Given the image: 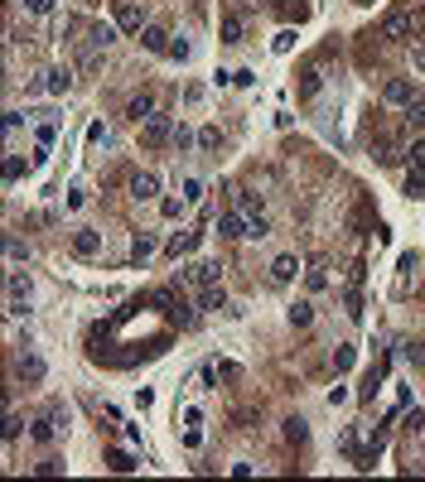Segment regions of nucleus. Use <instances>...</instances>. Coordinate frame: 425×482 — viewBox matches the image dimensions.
I'll use <instances>...</instances> for the list:
<instances>
[{"mask_svg":"<svg viewBox=\"0 0 425 482\" xmlns=\"http://www.w3.org/2000/svg\"><path fill=\"white\" fill-rule=\"evenodd\" d=\"M111 24L126 29V34H140V29H145V15H140L135 0H111Z\"/></svg>","mask_w":425,"mask_h":482,"instance_id":"obj_1","label":"nucleus"},{"mask_svg":"<svg viewBox=\"0 0 425 482\" xmlns=\"http://www.w3.org/2000/svg\"><path fill=\"white\" fill-rule=\"evenodd\" d=\"M416 34V19H411V10H392L387 19H382V39L387 44H406Z\"/></svg>","mask_w":425,"mask_h":482,"instance_id":"obj_2","label":"nucleus"},{"mask_svg":"<svg viewBox=\"0 0 425 482\" xmlns=\"http://www.w3.org/2000/svg\"><path fill=\"white\" fill-rule=\"evenodd\" d=\"M29 299H34L29 275H24V270H15V275H10V313H15V318H24V313H29Z\"/></svg>","mask_w":425,"mask_h":482,"instance_id":"obj_3","label":"nucleus"},{"mask_svg":"<svg viewBox=\"0 0 425 482\" xmlns=\"http://www.w3.org/2000/svg\"><path fill=\"white\" fill-rule=\"evenodd\" d=\"M140 140H145V145H169V140H174V121H169L165 111H155V116L140 126Z\"/></svg>","mask_w":425,"mask_h":482,"instance_id":"obj_4","label":"nucleus"},{"mask_svg":"<svg viewBox=\"0 0 425 482\" xmlns=\"http://www.w3.org/2000/svg\"><path fill=\"white\" fill-rule=\"evenodd\" d=\"M382 96H387L392 106H411V101H421V96H416V83H411V78H387Z\"/></svg>","mask_w":425,"mask_h":482,"instance_id":"obj_5","label":"nucleus"},{"mask_svg":"<svg viewBox=\"0 0 425 482\" xmlns=\"http://www.w3.org/2000/svg\"><path fill=\"white\" fill-rule=\"evenodd\" d=\"M184 280H189V285H217V280H222V266H217V261H194V266H189V270H184Z\"/></svg>","mask_w":425,"mask_h":482,"instance_id":"obj_6","label":"nucleus"},{"mask_svg":"<svg viewBox=\"0 0 425 482\" xmlns=\"http://www.w3.org/2000/svg\"><path fill=\"white\" fill-rule=\"evenodd\" d=\"M199 246H203V232H179V236H169L165 256H169V261H179V256H194Z\"/></svg>","mask_w":425,"mask_h":482,"instance_id":"obj_7","label":"nucleus"},{"mask_svg":"<svg viewBox=\"0 0 425 482\" xmlns=\"http://www.w3.org/2000/svg\"><path fill=\"white\" fill-rule=\"evenodd\" d=\"M102 251V232H92V227H83L78 236H73V256H83V261H92Z\"/></svg>","mask_w":425,"mask_h":482,"instance_id":"obj_8","label":"nucleus"},{"mask_svg":"<svg viewBox=\"0 0 425 482\" xmlns=\"http://www.w3.org/2000/svg\"><path fill=\"white\" fill-rule=\"evenodd\" d=\"M160 193V174H131V198L135 203H150Z\"/></svg>","mask_w":425,"mask_h":482,"instance_id":"obj_9","label":"nucleus"},{"mask_svg":"<svg viewBox=\"0 0 425 482\" xmlns=\"http://www.w3.org/2000/svg\"><path fill=\"white\" fill-rule=\"evenodd\" d=\"M44 372H49V367H44V357H39V352H24V357H19V367H15V377H19V381H44Z\"/></svg>","mask_w":425,"mask_h":482,"instance_id":"obj_10","label":"nucleus"},{"mask_svg":"<svg viewBox=\"0 0 425 482\" xmlns=\"http://www.w3.org/2000/svg\"><path fill=\"white\" fill-rule=\"evenodd\" d=\"M199 309H203V313H217V309H227V289H222V280H217V285H203V289H199Z\"/></svg>","mask_w":425,"mask_h":482,"instance_id":"obj_11","label":"nucleus"},{"mask_svg":"<svg viewBox=\"0 0 425 482\" xmlns=\"http://www.w3.org/2000/svg\"><path fill=\"white\" fill-rule=\"evenodd\" d=\"M140 44H145L150 53H169V44H174V39H169L160 24H145V29H140Z\"/></svg>","mask_w":425,"mask_h":482,"instance_id":"obj_12","label":"nucleus"},{"mask_svg":"<svg viewBox=\"0 0 425 482\" xmlns=\"http://www.w3.org/2000/svg\"><path fill=\"white\" fill-rule=\"evenodd\" d=\"M217 236L242 241V236H247V217H242V212H222V217H217Z\"/></svg>","mask_w":425,"mask_h":482,"instance_id":"obj_13","label":"nucleus"},{"mask_svg":"<svg viewBox=\"0 0 425 482\" xmlns=\"http://www.w3.org/2000/svg\"><path fill=\"white\" fill-rule=\"evenodd\" d=\"M126 116H131V121H135V126H145V121H150V116H155V96H131V101H126Z\"/></svg>","mask_w":425,"mask_h":482,"instance_id":"obj_14","label":"nucleus"},{"mask_svg":"<svg viewBox=\"0 0 425 482\" xmlns=\"http://www.w3.org/2000/svg\"><path fill=\"white\" fill-rule=\"evenodd\" d=\"M295 275H300V261H295V256H276V261H271V280H276V285H285V280H295Z\"/></svg>","mask_w":425,"mask_h":482,"instance_id":"obj_15","label":"nucleus"},{"mask_svg":"<svg viewBox=\"0 0 425 482\" xmlns=\"http://www.w3.org/2000/svg\"><path fill=\"white\" fill-rule=\"evenodd\" d=\"M68 87H73V73H68V68H49V73H44V92L63 96Z\"/></svg>","mask_w":425,"mask_h":482,"instance_id":"obj_16","label":"nucleus"},{"mask_svg":"<svg viewBox=\"0 0 425 482\" xmlns=\"http://www.w3.org/2000/svg\"><path fill=\"white\" fill-rule=\"evenodd\" d=\"M150 256H155V236H145V232H135V236H131V261H135V266H145Z\"/></svg>","mask_w":425,"mask_h":482,"instance_id":"obj_17","label":"nucleus"},{"mask_svg":"<svg viewBox=\"0 0 425 482\" xmlns=\"http://www.w3.org/2000/svg\"><path fill=\"white\" fill-rule=\"evenodd\" d=\"M106 44H116V24H92L88 29V49H106Z\"/></svg>","mask_w":425,"mask_h":482,"instance_id":"obj_18","label":"nucleus"},{"mask_svg":"<svg viewBox=\"0 0 425 482\" xmlns=\"http://www.w3.org/2000/svg\"><path fill=\"white\" fill-rule=\"evenodd\" d=\"M169 145H174V155H184V150H194V145H199V135H194L189 126H174V140H169Z\"/></svg>","mask_w":425,"mask_h":482,"instance_id":"obj_19","label":"nucleus"},{"mask_svg":"<svg viewBox=\"0 0 425 482\" xmlns=\"http://www.w3.org/2000/svg\"><path fill=\"white\" fill-rule=\"evenodd\" d=\"M189 207H194V203H189V198H165V203H160V212H165V217H169V222H179V217H184V212H189Z\"/></svg>","mask_w":425,"mask_h":482,"instance_id":"obj_20","label":"nucleus"},{"mask_svg":"<svg viewBox=\"0 0 425 482\" xmlns=\"http://www.w3.org/2000/svg\"><path fill=\"white\" fill-rule=\"evenodd\" d=\"M285 439H290V444H305V439H310V424H305L300 415H290V420H285Z\"/></svg>","mask_w":425,"mask_h":482,"instance_id":"obj_21","label":"nucleus"},{"mask_svg":"<svg viewBox=\"0 0 425 482\" xmlns=\"http://www.w3.org/2000/svg\"><path fill=\"white\" fill-rule=\"evenodd\" d=\"M222 44H242V15H227L222 19Z\"/></svg>","mask_w":425,"mask_h":482,"instance_id":"obj_22","label":"nucleus"},{"mask_svg":"<svg viewBox=\"0 0 425 482\" xmlns=\"http://www.w3.org/2000/svg\"><path fill=\"white\" fill-rule=\"evenodd\" d=\"M247 236H256V241H261V236H271V227H266V217H261V212H247Z\"/></svg>","mask_w":425,"mask_h":482,"instance_id":"obj_23","label":"nucleus"},{"mask_svg":"<svg viewBox=\"0 0 425 482\" xmlns=\"http://www.w3.org/2000/svg\"><path fill=\"white\" fill-rule=\"evenodd\" d=\"M165 318H169V323H179V328H194V309H189V304H174Z\"/></svg>","mask_w":425,"mask_h":482,"instance_id":"obj_24","label":"nucleus"},{"mask_svg":"<svg viewBox=\"0 0 425 482\" xmlns=\"http://www.w3.org/2000/svg\"><path fill=\"white\" fill-rule=\"evenodd\" d=\"M106 463H111L116 473H131V468H135V458H131L126 449H111V454H106Z\"/></svg>","mask_w":425,"mask_h":482,"instance_id":"obj_25","label":"nucleus"},{"mask_svg":"<svg viewBox=\"0 0 425 482\" xmlns=\"http://www.w3.org/2000/svg\"><path fill=\"white\" fill-rule=\"evenodd\" d=\"M169 58H174V63H189V58H194V44H189V39H174V44H169Z\"/></svg>","mask_w":425,"mask_h":482,"instance_id":"obj_26","label":"nucleus"},{"mask_svg":"<svg viewBox=\"0 0 425 482\" xmlns=\"http://www.w3.org/2000/svg\"><path fill=\"white\" fill-rule=\"evenodd\" d=\"M150 304H155L160 313H169V309H174L179 299H174V289H155V294H150Z\"/></svg>","mask_w":425,"mask_h":482,"instance_id":"obj_27","label":"nucleus"},{"mask_svg":"<svg viewBox=\"0 0 425 482\" xmlns=\"http://www.w3.org/2000/svg\"><path fill=\"white\" fill-rule=\"evenodd\" d=\"M353 362H358V347H338V352H333V367H338V372H353Z\"/></svg>","mask_w":425,"mask_h":482,"instance_id":"obj_28","label":"nucleus"},{"mask_svg":"<svg viewBox=\"0 0 425 482\" xmlns=\"http://www.w3.org/2000/svg\"><path fill=\"white\" fill-rule=\"evenodd\" d=\"M271 49H276V53H290V49H295V29H281V34L271 39Z\"/></svg>","mask_w":425,"mask_h":482,"instance_id":"obj_29","label":"nucleus"},{"mask_svg":"<svg viewBox=\"0 0 425 482\" xmlns=\"http://www.w3.org/2000/svg\"><path fill=\"white\" fill-rule=\"evenodd\" d=\"M310 318H315L310 304H295V309H290V323H295V328H310Z\"/></svg>","mask_w":425,"mask_h":482,"instance_id":"obj_30","label":"nucleus"},{"mask_svg":"<svg viewBox=\"0 0 425 482\" xmlns=\"http://www.w3.org/2000/svg\"><path fill=\"white\" fill-rule=\"evenodd\" d=\"M19 429H24V420L15 410H5V439H19Z\"/></svg>","mask_w":425,"mask_h":482,"instance_id":"obj_31","label":"nucleus"},{"mask_svg":"<svg viewBox=\"0 0 425 482\" xmlns=\"http://www.w3.org/2000/svg\"><path fill=\"white\" fill-rule=\"evenodd\" d=\"M406 193H411V198H421V193H425V169L406 174Z\"/></svg>","mask_w":425,"mask_h":482,"instance_id":"obj_32","label":"nucleus"},{"mask_svg":"<svg viewBox=\"0 0 425 482\" xmlns=\"http://www.w3.org/2000/svg\"><path fill=\"white\" fill-rule=\"evenodd\" d=\"M184 198L189 203H203V179H184Z\"/></svg>","mask_w":425,"mask_h":482,"instance_id":"obj_33","label":"nucleus"},{"mask_svg":"<svg viewBox=\"0 0 425 482\" xmlns=\"http://www.w3.org/2000/svg\"><path fill=\"white\" fill-rule=\"evenodd\" d=\"M19 174H24V160H15V155H10V160H5V184H15Z\"/></svg>","mask_w":425,"mask_h":482,"instance_id":"obj_34","label":"nucleus"},{"mask_svg":"<svg viewBox=\"0 0 425 482\" xmlns=\"http://www.w3.org/2000/svg\"><path fill=\"white\" fill-rule=\"evenodd\" d=\"M212 372H217V377H222V381H237V377H242V367H237V362H217V367H212Z\"/></svg>","mask_w":425,"mask_h":482,"instance_id":"obj_35","label":"nucleus"},{"mask_svg":"<svg viewBox=\"0 0 425 482\" xmlns=\"http://www.w3.org/2000/svg\"><path fill=\"white\" fill-rule=\"evenodd\" d=\"M88 140H92V145H106V140H111V135H106V126H102V121H92V126H88Z\"/></svg>","mask_w":425,"mask_h":482,"instance_id":"obj_36","label":"nucleus"},{"mask_svg":"<svg viewBox=\"0 0 425 482\" xmlns=\"http://www.w3.org/2000/svg\"><path fill=\"white\" fill-rule=\"evenodd\" d=\"M212 145H217V126H203L199 130V150H212Z\"/></svg>","mask_w":425,"mask_h":482,"instance_id":"obj_37","label":"nucleus"},{"mask_svg":"<svg viewBox=\"0 0 425 482\" xmlns=\"http://www.w3.org/2000/svg\"><path fill=\"white\" fill-rule=\"evenodd\" d=\"M406 160H411L416 169H425V140H416V145H411V155H406Z\"/></svg>","mask_w":425,"mask_h":482,"instance_id":"obj_38","label":"nucleus"},{"mask_svg":"<svg viewBox=\"0 0 425 482\" xmlns=\"http://www.w3.org/2000/svg\"><path fill=\"white\" fill-rule=\"evenodd\" d=\"M232 83H237V87H251V83H256V73H251V68H237V73H232Z\"/></svg>","mask_w":425,"mask_h":482,"instance_id":"obj_39","label":"nucleus"},{"mask_svg":"<svg viewBox=\"0 0 425 482\" xmlns=\"http://www.w3.org/2000/svg\"><path fill=\"white\" fill-rule=\"evenodd\" d=\"M34 473H44V478H53V473H63V463H58V458H44V463H39Z\"/></svg>","mask_w":425,"mask_h":482,"instance_id":"obj_40","label":"nucleus"},{"mask_svg":"<svg viewBox=\"0 0 425 482\" xmlns=\"http://www.w3.org/2000/svg\"><path fill=\"white\" fill-rule=\"evenodd\" d=\"M319 83H324V78H319V68H310V73H305V96H315Z\"/></svg>","mask_w":425,"mask_h":482,"instance_id":"obj_41","label":"nucleus"},{"mask_svg":"<svg viewBox=\"0 0 425 482\" xmlns=\"http://www.w3.org/2000/svg\"><path fill=\"white\" fill-rule=\"evenodd\" d=\"M24 10H29V15H49V10H53V0H24Z\"/></svg>","mask_w":425,"mask_h":482,"instance_id":"obj_42","label":"nucleus"},{"mask_svg":"<svg viewBox=\"0 0 425 482\" xmlns=\"http://www.w3.org/2000/svg\"><path fill=\"white\" fill-rule=\"evenodd\" d=\"M406 116H411L416 126H425V101H411V106H406Z\"/></svg>","mask_w":425,"mask_h":482,"instance_id":"obj_43","label":"nucleus"},{"mask_svg":"<svg viewBox=\"0 0 425 482\" xmlns=\"http://www.w3.org/2000/svg\"><path fill=\"white\" fill-rule=\"evenodd\" d=\"M305 285H310V289H324V285H328V275H324V270H310V275H305Z\"/></svg>","mask_w":425,"mask_h":482,"instance_id":"obj_44","label":"nucleus"},{"mask_svg":"<svg viewBox=\"0 0 425 482\" xmlns=\"http://www.w3.org/2000/svg\"><path fill=\"white\" fill-rule=\"evenodd\" d=\"M406 357H411V362L421 367V362H425V343H411V347H406Z\"/></svg>","mask_w":425,"mask_h":482,"instance_id":"obj_45","label":"nucleus"},{"mask_svg":"<svg viewBox=\"0 0 425 482\" xmlns=\"http://www.w3.org/2000/svg\"><path fill=\"white\" fill-rule=\"evenodd\" d=\"M411 63H416V68L425 73V49H411Z\"/></svg>","mask_w":425,"mask_h":482,"instance_id":"obj_46","label":"nucleus"},{"mask_svg":"<svg viewBox=\"0 0 425 482\" xmlns=\"http://www.w3.org/2000/svg\"><path fill=\"white\" fill-rule=\"evenodd\" d=\"M358 5H372V0H358Z\"/></svg>","mask_w":425,"mask_h":482,"instance_id":"obj_47","label":"nucleus"}]
</instances>
